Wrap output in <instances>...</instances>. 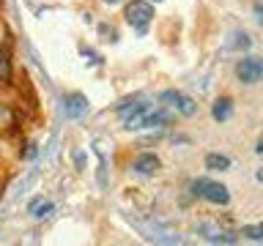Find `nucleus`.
<instances>
[{"mask_svg": "<svg viewBox=\"0 0 263 246\" xmlns=\"http://www.w3.org/2000/svg\"><path fill=\"white\" fill-rule=\"evenodd\" d=\"M123 126L129 131H137V129H159V126H167L170 115L167 110L162 107H154V104H135L132 112L123 110Z\"/></svg>", "mask_w": 263, "mask_h": 246, "instance_id": "obj_1", "label": "nucleus"}, {"mask_svg": "<svg viewBox=\"0 0 263 246\" xmlns=\"http://www.w3.org/2000/svg\"><path fill=\"white\" fill-rule=\"evenodd\" d=\"M192 194H195V197H203V200H209V202H214V205H228V202H230L228 186L217 183V180H209V178L192 180Z\"/></svg>", "mask_w": 263, "mask_h": 246, "instance_id": "obj_2", "label": "nucleus"}, {"mask_svg": "<svg viewBox=\"0 0 263 246\" xmlns=\"http://www.w3.org/2000/svg\"><path fill=\"white\" fill-rule=\"evenodd\" d=\"M123 16H126V22H129L137 33H145V28H148V25H151V19H154V6H151V0H132V3L126 6V11H123Z\"/></svg>", "mask_w": 263, "mask_h": 246, "instance_id": "obj_3", "label": "nucleus"}, {"mask_svg": "<svg viewBox=\"0 0 263 246\" xmlns=\"http://www.w3.org/2000/svg\"><path fill=\"white\" fill-rule=\"evenodd\" d=\"M236 77L241 79L244 85H255V82H260V77H263V60H260V57H244V60H238Z\"/></svg>", "mask_w": 263, "mask_h": 246, "instance_id": "obj_4", "label": "nucleus"}, {"mask_svg": "<svg viewBox=\"0 0 263 246\" xmlns=\"http://www.w3.org/2000/svg\"><path fill=\"white\" fill-rule=\"evenodd\" d=\"M162 101H167L173 110L181 112V115H195V112H197L195 98L186 96V93H181V90H164V93H162Z\"/></svg>", "mask_w": 263, "mask_h": 246, "instance_id": "obj_5", "label": "nucleus"}, {"mask_svg": "<svg viewBox=\"0 0 263 246\" xmlns=\"http://www.w3.org/2000/svg\"><path fill=\"white\" fill-rule=\"evenodd\" d=\"M63 112H66V118H69V120H80L82 115L88 112V98L82 93L63 96Z\"/></svg>", "mask_w": 263, "mask_h": 246, "instance_id": "obj_6", "label": "nucleus"}, {"mask_svg": "<svg viewBox=\"0 0 263 246\" xmlns=\"http://www.w3.org/2000/svg\"><path fill=\"white\" fill-rule=\"evenodd\" d=\"M156 170H159V159H156L154 153H140L135 159V172L137 175L148 178V175H156Z\"/></svg>", "mask_w": 263, "mask_h": 246, "instance_id": "obj_7", "label": "nucleus"}, {"mask_svg": "<svg viewBox=\"0 0 263 246\" xmlns=\"http://www.w3.org/2000/svg\"><path fill=\"white\" fill-rule=\"evenodd\" d=\"M211 115H214V120H228L230 115H233V101L230 98H217L214 101V107H211Z\"/></svg>", "mask_w": 263, "mask_h": 246, "instance_id": "obj_8", "label": "nucleus"}, {"mask_svg": "<svg viewBox=\"0 0 263 246\" xmlns=\"http://www.w3.org/2000/svg\"><path fill=\"white\" fill-rule=\"evenodd\" d=\"M205 167H209V170H228L230 159H228V156H219V153H209V156H205Z\"/></svg>", "mask_w": 263, "mask_h": 246, "instance_id": "obj_9", "label": "nucleus"}, {"mask_svg": "<svg viewBox=\"0 0 263 246\" xmlns=\"http://www.w3.org/2000/svg\"><path fill=\"white\" fill-rule=\"evenodd\" d=\"M200 230H205V233H211V235H205L211 243H217V241H222V243H233V241H236L233 235H228V233H217V230H214V227H209V224H203Z\"/></svg>", "mask_w": 263, "mask_h": 246, "instance_id": "obj_10", "label": "nucleus"}, {"mask_svg": "<svg viewBox=\"0 0 263 246\" xmlns=\"http://www.w3.org/2000/svg\"><path fill=\"white\" fill-rule=\"evenodd\" d=\"M49 211H52V202H30V213L36 219H44Z\"/></svg>", "mask_w": 263, "mask_h": 246, "instance_id": "obj_11", "label": "nucleus"}, {"mask_svg": "<svg viewBox=\"0 0 263 246\" xmlns=\"http://www.w3.org/2000/svg\"><path fill=\"white\" fill-rule=\"evenodd\" d=\"M8 126H14V115L6 104H0V129H8Z\"/></svg>", "mask_w": 263, "mask_h": 246, "instance_id": "obj_12", "label": "nucleus"}, {"mask_svg": "<svg viewBox=\"0 0 263 246\" xmlns=\"http://www.w3.org/2000/svg\"><path fill=\"white\" fill-rule=\"evenodd\" d=\"M241 233H244L247 238H252V241H263V227H260V224H250V227H244Z\"/></svg>", "mask_w": 263, "mask_h": 246, "instance_id": "obj_13", "label": "nucleus"}, {"mask_svg": "<svg viewBox=\"0 0 263 246\" xmlns=\"http://www.w3.org/2000/svg\"><path fill=\"white\" fill-rule=\"evenodd\" d=\"M0 79H3V82L11 79V63H8L6 55H0Z\"/></svg>", "mask_w": 263, "mask_h": 246, "instance_id": "obj_14", "label": "nucleus"}, {"mask_svg": "<svg viewBox=\"0 0 263 246\" xmlns=\"http://www.w3.org/2000/svg\"><path fill=\"white\" fill-rule=\"evenodd\" d=\"M6 36H8V33H6V25H3V22H0V47H3V44H6Z\"/></svg>", "mask_w": 263, "mask_h": 246, "instance_id": "obj_15", "label": "nucleus"}, {"mask_svg": "<svg viewBox=\"0 0 263 246\" xmlns=\"http://www.w3.org/2000/svg\"><path fill=\"white\" fill-rule=\"evenodd\" d=\"M102 3H107V6H115V3H121V0H102Z\"/></svg>", "mask_w": 263, "mask_h": 246, "instance_id": "obj_16", "label": "nucleus"}, {"mask_svg": "<svg viewBox=\"0 0 263 246\" xmlns=\"http://www.w3.org/2000/svg\"><path fill=\"white\" fill-rule=\"evenodd\" d=\"M154 3H162V0H154Z\"/></svg>", "mask_w": 263, "mask_h": 246, "instance_id": "obj_17", "label": "nucleus"}]
</instances>
